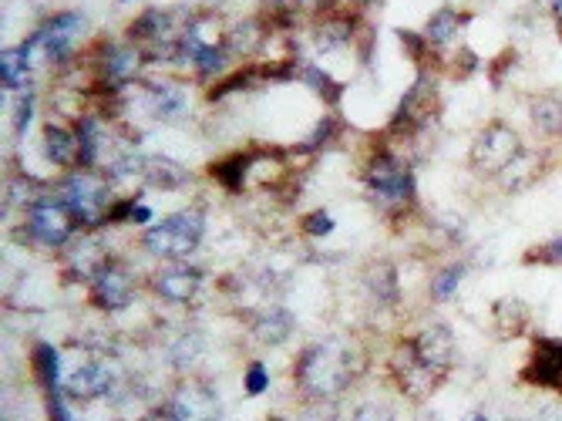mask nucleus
Here are the masks:
<instances>
[{
	"mask_svg": "<svg viewBox=\"0 0 562 421\" xmlns=\"http://www.w3.org/2000/svg\"><path fill=\"white\" fill-rule=\"evenodd\" d=\"M78 230H81V223L75 219V213L64 203H58L51 192H44L38 203H31L24 209L27 243L51 246V250H68V246L75 243Z\"/></svg>",
	"mask_w": 562,
	"mask_h": 421,
	"instance_id": "6",
	"label": "nucleus"
},
{
	"mask_svg": "<svg viewBox=\"0 0 562 421\" xmlns=\"http://www.w3.org/2000/svg\"><path fill=\"white\" fill-rule=\"evenodd\" d=\"M256 162H260L256 152H233V155H226V159H216L213 166H209V176H213L226 192H243Z\"/></svg>",
	"mask_w": 562,
	"mask_h": 421,
	"instance_id": "22",
	"label": "nucleus"
},
{
	"mask_svg": "<svg viewBox=\"0 0 562 421\" xmlns=\"http://www.w3.org/2000/svg\"><path fill=\"white\" fill-rule=\"evenodd\" d=\"M142 102L145 112L159 122H179L189 115V95L175 81H142Z\"/></svg>",
	"mask_w": 562,
	"mask_h": 421,
	"instance_id": "17",
	"label": "nucleus"
},
{
	"mask_svg": "<svg viewBox=\"0 0 562 421\" xmlns=\"http://www.w3.org/2000/svg\"><path fill=\"white\" fill-rule=\"evenodd\" d=\"M350 4H354V7H357V11H361V7H381V4H384V0H350Z\"/></svg>",
	"mask_w": 562,
	"mask_h": 421,
	"instance_id": "44",
	"label": "nucleus"
},
{
	"mask_svg": "<svg viewBox=\"0 0 562 421\" xmlns=\"http://www.w3.org/2000/svg\"><path fill=\"white\" fill-rule=\"evenodd\" d=\"M529 122L542 139H556L562 135V98L546 91V95L529 98Z\"/></svg>",
	"mask_w": 562,
	"mask_h": 421,
	"instance_id": "25",
	"label": "nucleus"
},
{
	"mask_svg": "<svg viewBox=\"0 0 562 421\" xmlns=\"http://www.w3.org/2000/svg\"><path fill=\"white\" fill-rule=\"evenodd\" d=\"M357 371V351L344 341H317L303 347L293 364V381L310 401H334L354 384Z\"/></svg>",
	"mask_w": 562,
	"mask_h": 421,
	"instance_id": "1",
	"label": "nucleus"
},
{
	"mask_svg": "<svg viewBox=\"0 0 562 421\" xmlns=\"http://www.w3.org/2000/svg\"><path fill=\"white\" fill-rule=\"evenodd\" d=\"M115 384H118L115 361L105 358V354H88V358H81L75 368L64 371L61 391H64V398L95 401V398L115 395Z\"/></svg>",
	"mask_w": 562,
	"mask_h": 421,
	"instance_id": "8",
	"label": "nucleus"
},
{
	"mask_svg": "<svg viewBox=\"0 0 562 421\" xmlns=\"http://www.w3.org/2000/svg\"><path fill=\"white\" fill-rule=\"evenodd\" d=\"M357 31H361V17L337 4L334 11L313 17V48H317L320 54L340 51V48H347V44L357 41Z\"/></svg>",
	"mask_w": 562,
	"mask_h": 421,
	"instance_id": "15",
	"label": "nucleus"
},
{
	"mask_svg": "<svg viewBox=\"0 0 562 421\" xmlns=\"http://www.w3.org/2000/svg\"><path fill=\"white\" fill-rule=\"evenodd\" d=\"M559 139H562V135H559Z\"/></svg>",
	"mask_w": 562,
	"mask_h": 421,
	"instance_id": "47",
	"label": "nucleus"
},
{
	"mask_svg": "<svg viewBox=\"0 0 562 421\" xmlns=\"http://www.w3.org/2000/svg\"><path fill=\"white\" fill-rule=\"evenodd\" d=\"M293 331H297V320H293L287 307H266L263 314L253 317V337L266 347L287 344Z\"/></svg>",
	"mask_w": 562,
	"mask_h": 421,
	"instance_id": "21",
	"label": "nucleus"
},
{
	"mask_svg": "<svg viewBox=\"0 0 562 421\" xmlns=\"http://www.w3.org/2000/svg\"><path fill=\"white\" fill-rule=\"evenodd\" d=\"M367 290L374 294L377 304L391 307L398 304V270H394V263H374L371 270H367Z\"/></svg>",
	"mask_w": 562,
	"mask_h": 421,
	"instance_id": "29",
	"label": "nucleus"
},
{
	"mask_svg": "<svg viewBox=\"0 0 562 421\" xmlns=\"http://www.w3.org/2000/svg\"><path fill=\"white\" fill-rule=\"evenodd\" d=\"M337 135H340V118H337V115H324L317 125L310 128V135L297 145V149H300V152H307V155H313V152L327 149V145L334 142Z\"/></svg>",
	"mask_w": 562,
	"mask_h": 421,
	"instance_id": "32",
	"label": "nucleus"
},
{
	"mask_svg": "<svg viewBox=\"0 0 562 421\" xmlns=\"http://www.w3.org/2000/svg\"><path fill=\"white\" fill-rule=\"evenodd\" d=\"M529 320H532V310L522 297L509 294L492 304V327H495V334H499V341H515V337H522L529 331Z\"/></svg>",
	"mask_w": 562,
	"mask_h": 421,
	"instance_id": "19",
	"label": "nucleus"
},
{
	"mask_svg": "<svg viewBox=\"0 0 562 421\" xmlns=\"http://www.w3.org/2000/svg\"><path fill=\"white\" fill-rule=\"evenodd\" d=\"M465 277H468V263H462V260L441 267L435 277H431V300H435V304H448V300H455Z\"/></svg>",
	"mask_w": 562,
	"mask_h": 421,
	"instance_id": "30",
	"label": "nucleus"
},
{
	"mask_svg": "<svg viewBox=\"0 0 562 421\" xmlns=\"http://www.w3.org/2000/svg\"><path fill=\"white\" fill-rule=\"evenodd\" d=\"M297 78H300L303 85H307L317 98H324L327 105H337V102H340V91H344V85L330 78L324 68H317V64H300Z\"/></svg>",
	"mask_w": 562,
	"mask_h": 421,
	"instance_id": "31",
	"label": "nucleus"
},
{
	"mask_svg": "<svg viewBox=\"0 0 562 421\" xmlns=\"http://www.w3.org/2000/svg\"><path fill=\"white\" fill-rule=\"evenodd\" d=\"M519 378L532 388L552 391L562 398V341L559 337H536L529 351V361L522 364Z\"/></svg>",
	"mask_w": 562,
	"mask_h": 421,
	"instance_id": "11",
	"label": "nucleus"
},
{
	"mask_svg": "<svg viewBox=\"0 0 562 421\" xmlns=\"http://www.w3.org/2000/svg\"><path fill=\"white\" fill-rule=\"evenodd\" d=\"M142 182L149 189H162V192H175L186 189L192 182V172L175 159H165V155H145L142 166Z\"/></svg>",
	"mask_w": 562,
	"mask_h": 421,
	"instance_id": "20",
	"label": "nucleus"
},
{
	"mask_svg": "<svg viewBox=\"0 0 562 421\" xmlns=\"http://www.w3.org/2000/svg\"><path fill=\"white\" fill-rule=\"evenodd\" d=\"M411 347H414V354L438 374V378H448V371L455 368L458 344H455V334H451L445 324L421 327V331L411 337Z\"/></svg>",
	"mask_w": 562,
	"mask_h": 421,
	"instance_id": "14",
	"label": "nucleus"
},
{
	"mask_svg": "<svg viewBox=\"0 0 562 421\" xmlns=\"http://www.w3.org/2000/svg\"><path fill=\"white\" fill-rule=\"evenodd\" d=\"M303 236H310V240H327L330 233L337 230L334 216L327 213V209H313V213L303 216Z\"/></svg>",
	"mask_w": 562,
	"mask_h": 421,
	"instance_id": "35",
	"label": "nucleus"
},
{
	"mask_svg": "<svg viewBox=\"0 0 562 421\" xmlns=\"http://www.w3.org/2000/svg\"><path fill=\"white\" fill-rule=\"evenodd\" d=\"M549 4V14H552V21H556V27L562 31V0H546Z\"/></svg>",
	"mask_w": 562,
	"mask_h": 421,
	"instance_id": "43",
	"label": "nucleus"
},
{
	"mask_svg": "<svg viewBox=\"0 0 562 421\" xmlns=\"http://www.w3.org/2000/svg\"><path fill=\"white\" fill-rule=\"evenodd\" d=\"M468 421H488V415H482V411H475V415L468 418Z\"/></svg>",
	"mask_w": 562,
	"mask_h": 421,
	"instance_id": "45",
	"label": "nucleus"
},
{
	"mask_svg": "<svg viewBox=\"0 0 562 421\" xmlns=\"http://www.w3.org/2000/svg\"><path fill=\"white\" fill-rule=\"evenodd\" d=\"M525 263H542V267H562V233H556L552 240H542L539 246H532L529 253L522 256Z\"/></svg>",
	"mask_w": 562,
	"mask_h": 421,
	"instance_id": "33",
	"label": "nucleus"
},
{
	"mask_svg": "<svg viewBox=\"0 0 562 421\" xmlns=\"http://www.w3.org/2000/svg\"><path fill=\"white\" fill-rule=\"evenodd\" d=\"M202 236H206V213H202L199 206H189V209L172 213L169 219H162V223L149 226V230L142 233V246H145V253L159 256L165 263H175L196 253Z\"/></svg>",
	"mask_w": 562,
	"mask_h": 421,
	"instance_id": "3",
	"label": "nucleus"
},
{
	"mask_svg": "<svg viewBox=\"0 0 562 421\" xmlns=\"http://www.w3.org/2000/svg\"><path fill=\"white\" fill-rule=\"evenodd\" d=\"M297 421H337V411L330 408V401H310Z\"/></svg>",
	"mask_w": 562,
	"mask_h": 421,
	"instance_id": "39",
	"label": "nucleus"
},
{
	"mask_svg": "<svg viewBox=\"0 0 562 421\" xmlns=\"http://www.w3.org/2000/svg\"><path fill=\"white\" fill-rule=\"evenodd\" d=\"M478 68V54L472 48H458L455 58L448 61V75L451 78H468Z\"/></svg>",
	"mask_w": 562,
	"mask_h": 421,
	"instance_id": "37",
	"label": "nucleus"
},
{
	"mask_svg": "<svg viewBox=\"0 0 562 421\" xmlns=\"http://www.w3.org/2000/svg\"><path fill=\"white\" fill-rule=\"evenodd\" d=\"M512 64H515V51H512V48L505 51L499 61L488 64V75H492V85H495V88H499L502 81H505V75H509V71H512Z\"/></svg>",
	"mask_w": 562,
	"mask_h": 421,
	"instance_id": "40",
	"label": "nucleus"
},
{
	"mask_svg": "<svg viewBox=\"0 0 562 421\" xmlns=\"http://www.w3.org/2000/svg\"><path fill=\"white\" fill-rule=\"evenodd\" d=\"M34 374H38L44 395H61V381H64V354L54 344H34L31 351Z\"/></svg>",
	"mask_w": 562,
	"mask_h": 421,
	"instance_id": "24",
	"label": "nucleus"
},
{
	"mask_svg": "<svg viewBox=\"0 0 562 421\" xmlns=\"http://www.w3.org/2000/svg\"><path fill=\"white\" fill-rule=\"evenodd\" d=\"M108 263H112V253H108V246L101 243L95 233L78 236V240L64 250V270H68V277L78 283H88V287L95 283V277Z\"/></svg>",
	"mask_w": 562,
	"mask_h": 421,
	"instance_id": "16",
	"label": "nucleus"
},
{
	"mask_svg": "<svg viewBox=\"0 0 562 421\" xmlns=\"http://www.w3.org/2000/svg\"><path fill=\"white\" fill-rule=\"evenodd\" d=\"M438 115H441L438 81H435V75L421 71V75L411 81V88L401 95V102L391 115L388 132L391 135H418V132H425Z\"/></svg>",
	"mask_w": 562,
	"mask_h": 421,
	"instance_id": "7",
	"label": "nucleus"
},
{
	"mask_svg": "<svg viewBox=\"0 0 562 421\" xmlns=\"http://www.w3.org/2000/svg\"><path fill=\"white\" fill-rule=\"evenodd\" d=\"M522 152V135L509 122H488L468 149V166L482 179H499Z\"/></svg>",
	"mask_w": 562,
	"mask_h": 421,
	"instance_id": "5",
	"label": "nucleus"
},
{
	"mask_svg": "<svg viewBox=\"0 0 562 421\" xmlns=\"http://www.w3.org/2000/svg\"><path fill=\"white\" fill-rule=\"evenodd\" d=\"M118 4H128V0H118Z\"/></svg>",
	"mask_w": 562,
	"mask_h": 421,
	"instance_id": "46",
	"label": "nucleus"
},
{
	"mask_svg": "<svg viewBox=\"0 0 562 421\" xmlns=\"http://www.w3.org/2000/svg\"><path fill=\"white\" fill-rule=\"evenodd\" d=\"M165 405L179 421H223V401L213 384L202 378H182Z\"/></svg>",
	"mask_w": 562,
	"mask_h": 421,
	"instance_id": "10",
	"label": "nucleus"
},
{
	"mask_svg": "<svg viewBox=\"0 0 562 421\" xmlns=\"http://www.w3.org/2000/svg\"><path fill=\"white\" fill-rule=\"evenodd\" d=\"M361 182L377 203L388 209H404L408 203H414V192H418V186H414V169L391 152H374L364 162Z\"/></svg>",
	"mask_w": 562,
	"mask_h": 421,
	"instance_id": "4",
	"label": "nucleus"
},
{
	"mask_svg": "<svg viewBox=\"0 0 562 421\" xmlns=\"http://www.w3.org/2000/svg\"><path fill=\"white\" fill-rule=\"evenodd\" d=\"M465 21H468V14L455 11V7H438V11L431 14L428 24H425V38L431 41V48H435V51H445V48L455 44L458 34H462Z\"/></svg>",
	"mask_w": 562,
	"mask_h": 421,
	"instance_id": "26",
	"label": "nucleus"
},
{
	"mask_svg": "<svg viewBox=\"0 0 562 421\" xmlns=\"http://www.w3.org/2000/svg\"><path fill=\"white\" fill-rule=\"evenodd\" d=\"M354 421H394V411L384 405V401H364V405L354 411Z\"/></svg>",
	"mask_w": 562,
	"mask_h": 421,
	"instance_id": "38",
	"label": "nucleus"
},
{
	"mask_svg": "<svg viewBox=\"0 0 562 421\" xmlns=\"http://www.w3.org/2000/svg\"><path fill=\"white\" fill-rule=\"evenodd\" d=\"M34 112H38V91L24 88L21 98H17V105H14V132L17 135H27V128H31V122H34Z\"/></svg>",
	"mask_w": 562,
	"mask_h": 421,
	"instance_id": "34",
	"label": "nucleus"
},
{
	"mask_svg": "<svg viewBox=\"0 0 562 421\" xmlns=\"http://www.w3.org/2000/svg\"><path fill=\"white\" fill-rule=\"evenodd\" d=\"M539 176H542V159H539V155H532V152H522L519 159H515L512 166L502 172L499 182H502L505 192H519V189H529Z\"/></svg>",
	"mask_w": 562,
	"mask_h": 421,
	"instance_id": "28",
	"label": "nucleus"
},
{
	"mask_svg": "<svg viewBox=\"0 0 562 421\" xmlns=\"http://www.w3.org/2000/svg\"><path fill=\"white\" fill-rule=\"evenodd\" d=\"M149 219H152V209L145 206V203H138V206H135V213H132V223H135V226H145V223H149Z\"/></svg>",
	"mask_w": 562,
	"mask_h": 421,
	"instance_id": "42",
	"label": "nucleus"
},
{
	"mask_svg": "<svg viewBox=\"0 0 562 421\" xmlns=\"http://www.w3.org/2000/svg\"><path fill=\"white\" fill-rule=\"evenodd\" d=\"M266 388H270L266 364L263 361H250V368H246V374H243V391L250 398H260V395H266Z\"/></svg>",
	"mask_w": 562,
	"mask_h": 421,
	"instance_id": "36",
	"label": "nucleus"
},
{
	"mask_svg": "<svg viewBox=\"0 0 562 421\" xmlns=\"http://www.w3.org/2000/svg\"><path fill=\"white\" fill-rule=\"evenodd\" d=\"M149 290L162 304H189L202 290V270L189 267V263H169V267L155 270L149 280Z\"/></svg>",
	"mask_w": 562,
	"mask_h": 421,
	"instance_id": "13",
	"label": "nucleus"
},
{
	"mask_svg": "<svg viewBox=\"0 0 562 421\" xmlns=\"http://www.w3.org/2000/svg\"><path fill=\"white\" fill-rule=\"evenodd\" d=\"M41 152H44V159H48L51 166H58L64 172L78 169V162H81L78 132L71 125L48 122V125H44V132H41Z\"/></svg>",
	"mask_w": 562,
	"mask_h": 421,
	"instance_id": "18",
	"label": "nucleus"
},
{
	"mask_svg": "<svg viewBox=\"0 0 562 421\" xmlns=\"http://www.w3.org/2000/svg\"><path fill=\"white\" fill-rule=\"evenodd\" d=\"M270 38V31H266V24L260 17H243V21L229 24L223 31V44L229 54H239V58H246V54L260 51L263 41Z\"/></svg>",
	"mask_w": 562,
	"mask_h": 421,
	"instance_id": "23",
	"label": "nucleus"
},
{
	"mask_svg": "<svg viewBox=\"0 0 562 421\" xmlns=\"http://www.w3.org/2000/svg\"><path fill=\"white\" fill-rule=\"evenodd\" d=\"M388 368H391L394 384L401 388V395L411 398V401H425V398H431V395L438 391V384L445 381V378H438V374L431 371L428 364L418 358V354H414L411 337H408V341H401V344L391 351Z\"/></svg>",
	"mask_w": 562,
	"mask_h": 421,
	"instance_id": "9",
	"label": "nucleus"
},
{
	"mask_svg": "<svg viewBox=\"0 0 562 421\" xmlns=\"http://www.w3.org/2000/svg\"><path fill=\"white\" fill-rule=\"evenodd\" d=\"M142 421H179V418L172 415V411H169V405H162V408L149 411V415H145Z\"/></svg>",
	"mask_w": 562,
	"mask_h": 421,
	"instance_id": "41",
	"label": "nucleus"
},
{
	"mask_svg": "<svg viewBox=\"0 0 562 421\" xmlns=\"http://www.w3.org/2000/svg\"><path fill=\"white\" fill-rule=\"evenodd\" d=\"M31 61L34 58L24 44H17V48H4V54H0V81H4L7 91H24L27 88Z\"/></svg>",
	"mask_w": 562,
	"mask_h": 421,
	"instance_id": "27",
	"label": "nucleus"
},
{
	"mask_svg": "<svg viewBox=\"0 0 562 421\" xmlns=\"http://www.w3.org/2000/svg\"><path fill=\"white\" fill-rule=\"evenodd\" d=\"M48 192L58 203H64L75 213L81 230H95V226L108 223V209H112V179L98 169H71L48 186Z\"/></svg>",
	"mask_w": 562,
	"mask_h": 421,
	"instance_id": "2",
	"label": "nucleus"
},
{
	"mask_svg": "<svg viewBox=\"0 0 562 421\" xmlns=\"http://www.w3.org/2000/svg\"><path fill=\"white\" fill-rule=\"evenodd\" d=\"M135 300V277L125 263L112 260L105 270L98 273L95 283H91V304L105 314H122L125 307H132Z\"/></svg>",
	"mask_w": 562,
	"mask_h": 421,
	"instance_id": "12",
	"label": "nucleus"
}]
</instances>
